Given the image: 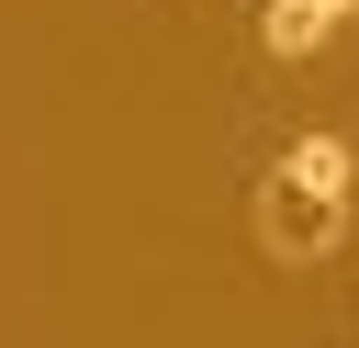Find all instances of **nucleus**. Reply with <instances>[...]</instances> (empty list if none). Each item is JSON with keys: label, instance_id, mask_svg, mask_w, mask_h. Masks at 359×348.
Wrapping results in <instances>:
<instances>
[{"label": "nucleus", "instance_id": "nucleus-1", "mask_svg": "<svg viewBox=\"0 0 359 348\" xmlns=\"http://www.w3.org/2000/svg\"><path fill=\"white\" fill-rule=\"evenodd\" d=\"M348 180H359L348 135H292L280 168L258 180V247L269 258H325L348 236Z\"/></svg>", "mask_w": 359, "mask_h": 348}, {"label": "nucleus", "instance_id": "nucleus-2", "mask_svg": "<svg viewBox=\"0 0 359 348\" xmlns=\"http://www.w3.org/2000/svg\"><path fill=\"white\" fill-rule=\"evenodd\" d=\"M325 34H337L325 0H269V11H258V45H269V56H314Z\"/></svg>", "mask_w": 359, "mask_h": 348}, {"label": "nucleus", "instance_id": "nucleus-3", "mask_svg": "<svg viewBox=\"0 0 359 348\" xmlns=\"http://www.w3.org/2000/svg\"><path fill=\"white\" fill-rule=\"evenodd\" d=\"M325 11H337V22H359V0H325Z\"/></svg>", "mask_w": 359, "mask_h": 348}]
</instances>
